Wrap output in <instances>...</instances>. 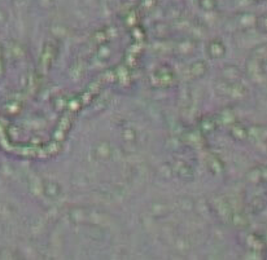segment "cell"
Masks as SVG:
<instances>
[{
    "label": "cell",
    "instance_id": "cell-1",
    "mask_svg": "<svg viewBox=\"0 0 267 260\" xmlns=\"http://www.w3.org/2000/svg\"><path fill=\"white\" fill-rule=\"evenodd\" d=\"M209 51H210L211 55H213L214 57L222 56V55L224 53L223 44H222L221 42H218V40H215V42H213V43L210 44V48H209Z\"/></svg>",
    "mask_w": 267,
    "mask_h": 260
}]
</instances>
